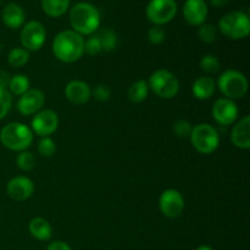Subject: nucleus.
Returning <instances> with one entry per match:
<instances>
[{
  "mask_svg": "<svg viewBox=\"0 0 250 250\" xmlns=\"http://www.w3.org/2000/svg\"><path fill=\"white\" fill-rule=\"evenodd\" d=\"M0 1H1V0H0Z\"/></svg>",
  "mask_w": 250,
  "mask_h": 250,
  "instance_id": "obj_39",
  "label": "nucleus"
},
{
  "mask_svg": "<svg viewBox=\"0 0 250 250\" xmlns=\"http://www.w3.org/2000/svg\"><path fill=\"white\" fill-rule=\"evenodd\" d=\"M92 95L98 102H107L111 97V89L106 84H98L92 92Z\"/></svg>",
  "mask_w": 250,
  "mask_h": 250,
  "instance_id": "obj_34",
  "label": "nucleus"
},
{
  "mask_svg": "<svg viewBox=\"0 0 250 250\" xmlns=\"http://www.w3.org/2000/svg\"><path fill=\"white\" fill-rule=\"evenodd\" d=\"M211 112L217 124L221 126H229L237 120L239 110L233 100L220 98L212 105Z\"/></svg>",
  "mask_w": 250,
  "mask_h": 250,
  "instance_id": "obj_12",
  "label": "nucleus"
},
{
  "mask_svg": "<svg viewBox=\"0 0 250 250\" xmlns=\"http://www.w3.org/2000/svg\"><path fill=\"white\" fill-rule=\"evenodd\" d=\"M10 94L21 97L22 94L29 89V80L24 75H15L11 76V80L9 83Z\"/></svg>",
  "mask_w": 250,
  "mask_h": 250,
  "instance_id": "obj_23",
  "label": "nucleus"
},
{
  "mask_svg": "<svg viewBox=\"0 0 250 250\" xmlns=\"http://www.w3.org/2000/svg\"><path fill=\"white\" fill-rule=\"evenodd\" d=\"M44 103H45V95L41 89H28L19 98L17 110L24 116H31L41 111Z\"/></svg>",
  "mask_w": 250,
  "mask_h": 250,
  "instance_id": "obj_13",
  "label": "nucleus"
},
{
  "mask_svg": "<svg viewBox=\"0 0 250 250\" xmlns=\"http://www.w3.org/2000/svg\"><path fill=\"white\" fill-rule=\"evenodd\" d=\"M12 105V97L10 92L4 88H0V120L9 114Z\"/></svg>",
  "mask_w": 250,
  "mask_h": 250,
  "instance_id": "obj_30",
  "label": "nucleus"
},
{
  "mask_svg": "<svg viewBox=\"0 0 250 250\" xmlns=\"http://www.w3.org/2000/svg\"><path fill=\"white\" fill-rule=\"evenodd\" d=\"M192 125L187 121V120H177L173 124V133L178 137V138H189L190 133H192Z\"/></svg>",
  "mask_w": 250,
  "mask_h": 250,
  "instance_id": "obj_29",
  "label": "nucleus"
},
{
  "mask_svg": "<svg viewBox=\"0 0 250 250\" xmlns=\"http://www.w3.org/2000/svg\"><path fill=\"white\" fill-rule=\"evenodd\" d=\"M190 142L195 150L200 154H211L219 148L220 136L217 129L209 124L195 125L190 133Z\"/></svg>",
  "mask_w": 250,
  "mask_h": 250,
  "instance_id": "obj_6",
  "label": "nucleus"
},
{
  "mask_svg": "<svg viewBox=\"0 0 250 250\" xmlns=\"http://www.w3.org/2000/svg\"><path fill=\"white\" fill-rule=\"evenodd\" d=\"M148 85L159 98L172 99L180 92V81L171 71L160 68L151 73Z\"/></svg>",
  "mask_w": 250,
  "mask_h": 250,
  "instance_id": "obj_7",
  "label": "nucleus"
},
{
  "mask_svg": "<svg viewBox=\"0 0 250 250\" xmlns=\"http://www.w3.org/2000/svg\"><path fill=\"white\" fill-rule=\"evenodd\" d=\"M16 164L20 170L22 171H31L36 165V159L34 155L28 150L20 151L16 158Z\"/></svg>",
  "mask_w": 250,
  "mask_h": 250,
  "instance_id": "obj_28",
  "label": "nucleus"
},
{
  "mask_svg": "<svg viewBox=\"0 0 250 250\" xmlns=\"http://www.w3.org/2000/svg\"><path fill=\"white\" fill-rule=\"evenodd\" d=\"M104 51H112L117 46V36L112 29L104 28L97 34Z\"/></svg>",
  "mask_w": 250,
  "mask_h": 250,
  "instance_id": "obj_25",
  "label": "nucleus"
},
{
  "mask_svg": "<svg viewBox=\"0 0 250 250\" xmlns=\"http://www.w3.org/2000/svg\"><path fill=\"white\" fill-rule=\"evenodd\" d=\"M29 60V51L23 48H14L7 55V62L12 67H22Z\"/></svg>",
  "mask_w": 250,
  "mask_h": 250,
  "instance_id": "obj_24",
  "label": "nucleus"
},
{
  "mask_svg": "<svg viewBox=\"0 0 250 250\" xmlns=\"http://www.w3.org/2000/svg\"><path fill=\"white\" fill-rule=\"evenodd\" d=\"M70 0H42V9L48 16L60 17L67 11Z\"/></svg>",
  "mask_w": 250,
  "mask_h": 250,
  "instance_id": "obj_21",
  "label": "nucleus"
},
{
  "mask_svg": "<svg viewBox=\"0 0 250 250\" xmlns=\"http://www.w3.org/2000/svg\"><path fill=\"white\" fill-rule=\"evenodd\" d=\"M0 142L9 150H27L33 142V132L21 122H10L0 131Z\"/></svg>",
  "mask_w": 250,
  "mask_h": 250,
  "instance_id": "obj_3",
  "label": "nucleus"
},
{
  "mask_svg": "<svg viewBox=\"0 0 250 250\" xmlns=\"http://www.w3.org/2000/svg\"><path fill=\"white\" fill-rule=\"evenodd\" d=\"M10 80H11V76L6 72V71H0V88H9Z\"/></svg>",
  "mask_w": 250,
  "mask_h": 250,
  "instance_id": "obj_36",
  "label": "nucleus"
},
{
  "mask_svg": "<svg viewBox=\"0 0 250 250\" xmlns=\"http://www.w3.org/2000/svg\"><path fill=\"white\" fill-rule=\"evenodd\" d=\"M208 5L204 0H186L183 17L190 26H202L208 19Z\"/></svg>",
  "mask_w": 250,
  "mask_h": 250,
  "instance_id": "obj_15",
  "label": "nucleus"
},
{
  "mask_svg": "<svg viewBox=\"0 0 250 250\" xmlns=\"http://www.w3.org/2000/svg\"><path fill=\"white\" fill-rule=\"evenodd\" d=\"M65 95L72 104L83 105L92 97V89L83 81H71L65 87Z\"/></svg>",
  "mask_w": 250,
  "mask_h": 250,
  "instance_id": "obj_16",
  "label": "nucleus"
},
{
  "mask_svg": "<svg viewBox=\"0 0 250 250\" xmlns=\"http://www.w3.org/2000/svg\"><path fill=\"white\" fill-rule=\"evenodd\" d=\"M59 127V117L58 114L53 110H41L34 115L31 122V129L37 136L49 137L58 129Z\"/></svg>",
  "mask_w": 250,
  "mask_h": 250,
  "instance_id": "obj_11",
  "label": "nucleus"
},
{
  "mask_svg": "<svg viewBox=\"0 0 250 250\" xmlns=\"http://www.w3.org/2000/svg\"><path fill=\"white\" fill-rule=\"evenodd\" d=\"M195 250H212V248L209 246H199Z\"/></svg>",
  "mask_w": 250,
  "mask_h": 250,
  "instance_id": "obj_38",
  "label": "nucleus"
},
{
  "mask_svg": "<svg viewBox=\"0 0 250 250\" xmlns=\"http://www.w3.org/2000/svg\"><path fill=\"white\" fill-rule=\"evenodd\" d=\"M56 151V144L50 137H44L39 141L38 143V153L41 154L42 156H49L54 155V153Z\"/></svg>",
  "mask_w": 250,
  "mask_h": 250,
  "instance_id": "obj_31",
  "label": "nucleus"
},
{
  "mask_svg": "<svg viewBox=\"0 0 250 250\" xmlns=\"http://www.w3.org/2000/svg\"><path fill=\"white\" fill-rule=\"evenodd\" d=\"M216 87L227 99H241L248 92V81L239 71L226 70L217 80Z\"/></svg>",
  "mask_w": 250,
  "mask_h": 250,
  "instance_id": "obj_5",
  "label": "nucleus"
},
{
  "mask_svg": "<svg viewBox=\"0 0 250 250\" xmlns=\"http://www.w3.org/2000/svg\"><path fill=\"white\" fill-rule=\"evenodd\" d=\"M70 23L80 36H90L100 26V12L89 2H78L71 9Z\"/></svg>",
  "mask_w": 250,
  "mask_h": 250,
  "instance_id": "obj_2",
  "label": "nucleus"
},
{
  "mask_svg": "<svg viewBox=\"0 0 250 250\" xmlns=\"http://www.w3.org/2000/svg\"><path fill=\"white\" fill-rule=\"evenodd\" d=\"M28 229L31 236L33 238L38 239V241H49L51 238V234H53L51 225L44 217H34V219H32L28 224Z\"/></svg>",
  "mask_w": 250,
  "mask_h": 250,
  "instance_id": "obj_20",
  "label": "nucleus"
},
{
  "mask_svg": "<svg viewBox=\"0 0 250 250\" xmlns=\"http://www.w3.org/2000/svg\"><path fill=\"white\" fill-rule=\"evenodd\" d=\"M229 2V0H210V4L214 7H224L225 5H227Z\"/></svg>",
  "mask_w": 250,
  "mask_h": 250,
  "instance_id": "obj_37",
  "label": "nucleus"
},
{
  "mask_svg": "<svg viewBox=\"0 0 250 250\" xmlns=\"http://www.w3.org/2000/svg\"><path fill=\"white\" fill-rule=\"evenodd\" d=\"M198 37L202 42L207 44L214 43L217 39V29L214 24L211 23H203L199 26V31H198Z\"/></svg>",
  "mask_w": 250,
  "mask_h": 250,
  "instance_id": "obj_27",
  "label": "nucleus"
},
{
  "mask_svg": "<svg viewBox=\"0 0 250 250\" xmlns=\"http://www.w3.org/2000/svg\"><path fill=\"white\" fill-rule=\"evenodd\" d=\"M177 4L175 0H150L146 6V17L155 26H163L175 19Z\"/></svg>",
  "mask_w": 250,
  "mask_h": 250,
  "instance_id": "obj_8",
  "label": "nucleus"
},
{
  "mask_svg": "<svg viewBox=\"0 0 250 250\" xmlns=\"http://www.w3.org/2000/svg\"><path fill=\"white\" fill-rule=\"evenodd\" d=\"M46 250H72L71 247L68 246L67 243L62 241H55V242H51L50 244L48 246Z\"/></svg>",
  "mask_w": 250,
  "mask_h": 250,
  "instance_id": "obj_35",
  "label": "nucleus"
},
{
  "mask_svg": "<svg viewBox=\"0 0 250 250\" xmlns=\"http://www.w3.org/2000/svg\"><path fill=\"white\" fill-rule=\"evenodd\" d=\"M199 66L202 71H204L207 75H215V73L221 70V63H220L219 59L215 55H211V54H207V55L203 56Z\"/></svg>",
  "mask_w": 250,
  "mask_h": 250,
  "instance_id": "obj_26",
  "label": "nucleus"
},
{
  "mask_svg": "<svg viewBox=\"0 0 250 250\" xmlns=\"http://www.w3.org/2000/svg\"><path fill=\"white\" fill-rule=\"evenodd\" d=\"M149 94V85L148 82L143 80H138L132 83L128 88V99L133 103H142L146 99Z\"/></svg>",
  "mask_w": 250,
  "mask_h": 250,
  "instance_id": "obj_22",
  "label": "nucleus"
},
{
  "mask_svg": "<svg viewBox=\"0 0 250 250\" xmlns=\"http://www.w3.org/2000/svg\"><path fill=\"white\" fill-rule=\"evenodd\" d=\"M102 43H100L98 36L90 37L84 42V53H87L88 55L95 56L102 53Z\"/></svg>",
  "mask_w": 250,
  "mask_h": 250,
  "instance_id": "obj_32",
  "label": "nucleus"
},
{
  "mask_svg": "<svg viewBox=\"0 0 250 250\" xmlns=\"http://www.w3.org/2000/svg\"><path fill=\"white\" fill-rule=\"evenodd\" d=\"M54 56L66 63L76 62L84 54V39L72 29L56 34L51 45Z\"/></svg>",
  "mask_w": 250,
  "mask_h": 250,
  "instance_id": "obj_1",
  "label": "nucleus"
},
{
  "mask_svg": "<svg viewBox=\"0 0 250 250\" xmlns=\"http://www.w3.org/2000/svg\"><path fill=\"white\" fill-rule=\"evenodd\" d=\"M22 48L27 51H37L43 46L46 38V31L39 21H29L21 31Z\"/></svg>",
  "mask_w": 250,
  "mask_h": 250,
  "instance_id": "obj_9",
  "label": "nucleus"
},
{
  "mask_svg": "<svg viewBox=\"0 0 250 250\" xmlns=\"http://www.w3.org/2000/svg\"><path fill=\"white\" fill-rule=\"evenodd\" d=\"M216 89V82L210 76H203L197 78L193 83V94L199 100H208L214 95Z\"/></svg>",
  "mask_w": 250,
  "mask_h": 250,
  "instance_id": "obj_19",
  "label": "nucleus"
},
{
  "mask_svg": "<svg viewBox=\"0 0 250 250\" xmlns=\"http://www.w3.org/2000/svg\"><path fill=\"white\" fill-rule=\"evenodd\" d=\"M159 209L164 216L177 219L185 210V198L178 190L166 189L159 198Z\"/></svg>",
  "mask_w": 250,
  "mask_h": 250,
  "instance_id": "obj_10",
  "label": "nucleus"
},
{
  "mask_svg": "<svg viewBox=\"0 0 250 250\" xmlns=\"http://www.w3.org/2000/svg\"><path fill=\"white\" fill-rule=\"evenodd\" d=\"M165 37L166 33L161 26H154L148 31L149 42L151 44H155V45H159V44L163 43L165 41Z\"/></svg>",
  "mask_w": 250,
  "mask_h": 250,
  "instance_id": "obj_33",
  "label": "nucleus"
},
{
  "mask_svg": "<svg viewBox=\"0 0 250 250\" xmlns=\"http://www.w3.org/2000/svg\"><path fill=\"white\" fill-rule=\"evenodd\" d=\"M6 192L11 199L16 202H24L29 199L34 192V183L26 176H17L9 181Z\"/></svg>",
  "mask_w": 250,
  "mask_h": 250,
  "instance_id": "obj_14",
  "label": "nucleus"
},
{
  "mask_svg": "<svg viewBox=\"0 0 250 250\" xmlns=\"http://www.w3.org/2000/svg\"><path fill=\"white\" fill-rule=\"evenodd\" d=\"M231 141L238 149L250 148V116H244L232 128Z\"/></svg>",
  "mask_w": 250,
  "mask_h": 250,
  "instance_id": "obj_17",
  "label": "nucleus"
},
{
  "mask_svg": "<svg viewBox=\"0 0 250 250\" xmlns=\"http://www.w3.org/2000/svg\"><path fill=\"white\" fill-rule=\"evenodd\" d=\"M1 19L5 26H7L11 29H17L23 26L26 15H24L23 9L19 4L10 2L2 10Z\"/></svg>",
  "mask_w": 250,
  "mask_h": 250,
  "instance_id": "obj_18",
  "label": "nucleus"
},
{
  "mask_svg": "<svg viewBox=\"0 0 250 250\" xmlns=\"http://www.w3.org/2000/svg\"><path fill=\"white\" fill-rule=\"evenodd\" d=\"M221 33L232 41L244 39L250 33V20L246 12L232 11L221 17L219 22Z\"/></svg>",
  "mask_w": 250,
  "mask_h": 250,
  "instance_id": "obj_4",
  "label": "nucleus"
}]
</instances>
